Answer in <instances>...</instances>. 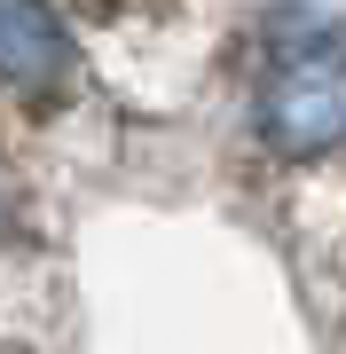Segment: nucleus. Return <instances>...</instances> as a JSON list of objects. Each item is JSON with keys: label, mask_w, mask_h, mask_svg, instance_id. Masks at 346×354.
<instances>
[{"label": "nucleus", "mask_w": 346, "mask_h": 354, "mask_svg": "<svg viewBox=\"0 0 346 354\" xmlns=\"http://www.w3.org/2000/svg\"><path fill=\"white\" fill-rule=\"evenodd\" d=\"M260 134L283 158H323L346 142V55L338 48H299L283 55L260 87Z\"/></svg>", "instance_id": "obj_1"}, {"label": "nucleus", "mask_w": 346, "mask_h": 354, "mask_svg": "<svg viewBox=\"0 0 346 354\" xmlns=\"http://www.w3.org/2000/svg\"><path fill=\"white\" fill-rule=\"evenodd\" d=\"M71 71V32L48 0H0V79L24 95H48Z\"/></svg>", "instance_id": "obj_2"}]
</instances>
